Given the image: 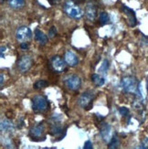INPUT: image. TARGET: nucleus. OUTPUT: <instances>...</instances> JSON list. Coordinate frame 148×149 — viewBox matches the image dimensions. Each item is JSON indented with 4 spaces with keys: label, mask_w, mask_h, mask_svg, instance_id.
<instances>
[{
    "label": "nucleus",
    "mask_w": 148,
    "mask_h": 149,
    "mask_svg": "<svg viewBox=\"0 0 148 149\" xmlns=\"http://www.w3.org/2000/svg\"><path fill=\"white\" fill-rule=\"evenodd\" d=\"M121 83H122V87L124 90V92L141 95L140 90H139L140 84L138 83L136 78H134L133 76H126L123 78Z\"/></svg>",
    "instance_id": "f257e3e1"
},
{
    "label": "nucleus",
    "mask_w": 148,
    "mask_h": 149,
    "mask_svg": "<svg viewBox=\"0 0 148 149\" xmlns=\"http://www.w3.org/2000/svg\"><path fill=\"white\" fill-rule=\"evenodd\" d=\"M63 10L67 14V16H69V17H72V18L78 19L83 16V12L81 9L80 6L75 5L72 1H69V0L65 2V4H64Z\"/></svg>",
    "instance_id": "f03ea898"
},
{
    "label": "nucleus",
    "mask_w": 148,
    "mask_h": 149,
    "mask_svg": "<svg viewBox=\"0 0 148 149\" xmlns=\"http://www.w3.org/2000/svg\"><path fill=\"white\" fill-rule=\"evenodd\" d=\"M49 108V102L43 95H36L32 99V109L35 112L43 113Z\"/></svg>",
    "instance_id": "7ed1b4c3"
},
{
    "label": "nucleus",
    "mask_w": 148,
    "mask_h": 149,
    "mask_svg": "<svg viewBox=\"0 0 148 149\" xmlns=\"http://www.w3.org/2000/svg\"><path fill=\"white\" fill-rule=\"evenodd\" d=\"M16 38L19 42H28L32 38V32L28 27H19L16 31Z\"/></svg>",
    "instance_id": "20e7f679"
},
{
    "label": "nucleus",
    "mask_w": 148,
    "mask_h": 149,
    "mask_svg": "<svg viewBox=\"0 0 148 149\" xmlns=\"http://www.w3.org/2000/svg\"><path fill=\"white\" fill-rule=\"evenodd\" d=\"M64 82H65L66 87H68L72 91L79 90L81 87V84L80 77H78L77 75H74V74L69 75L68 77H66L65 80H64Z\"/></svg>",
    "instance_id": "39448f33"
},
{
    "label": "nucleus",
    "mask_w": 148,
    "mask_h": 149,
    "mask_svg": "<svg viewBox=\"0 0 148 149\" xmlns=\"http://www.w3.org/2000/svg\"><path fill=\"white\" fill-rule=\"evenodd\" d=\"M92 93H82L80 98L78 100V103L79 105L82 108H85L86 110H90L92 106V101L93 99V95H92Z\"/></svg>",
    "instance_id": "423d86ee"
},
{
    "label": "nucleus",
    "mask_w": 148,
    "mask_h": 149,
    "mask_svg": "<svg viewBox=\"0 0 148 149\" xmlns=\"http://www.w3.org/2000/svg\"><path fill=\"white\" fill-rule=\"evenodd\" d=\"M31 66H32V59L28 55L22 56L17 61V68L21 72H28Z\"/></svg>",
    "instance_id": "0eeeda50"
},
{
    "label": "nucleus",
    "mask_w": 148,
    "mask_h": 149,
    "mask_svg": "<svg viewBox=\"0 0 148 149\" xmlns=\"http://www.w3.org/2000/svg\"><path fill=\"white\" fill-rule=\"evenodd\" d=\"M100 134H101V136L102 137V139H104V141H105L106 143H110L113 138L112 127L110 125L106 124V123L101 124V128H100Z\"/></svg>",
    "instance_id": "6e6552de"
},
{
    "label": "nucleus",
    "mask_w": 148,
    "mask_h": 149,
    "mask_svg": "<svg viewBox=\"0 0 148 149\" xmlns=\"http://www.w3.org/2000/svg\"><path fill=\"white\" fill-rule=\"evenodd\" d=\"M65 62L59 56H55L51 59V66L54 69V70H56L57 72H61L65 70Z\"/></svg>",
    "instance_id": "1a4fd4ad"
},
{
    "label": "nucleus",
    "mask_w": 148,
    "mask_h": 149,
    "mask_svg": "<svg viewBox=\"0 0 148 149\" xmlns=\"http://www.w3.org/2000/svg\"><path fill=\"white\" fill-rule=\"evenodd\" d=\"M123 11L124 12V14L127 16L128 17V25L130 26V27H135L136 24H137V19L135 17V14H134V11L129 8H127L126 6H123V8H122Z\"/></svg>",
    "instance_id": "9d476101"
},
{
    "label": "nucleus",
    "mask_w": 148,
    "mask_h": 149,
    "mask_svg": "<svg viewBox=\"0 0 148 149\" xmlns=\"http://www.w3.org/2000/svg\"><path fill=\"white\" fill-rule=\"evenodd\" d=\"M64 61L69 66H76L79 62V60L77 56L70 50H67L65 55H64Z\"/></svg>",
    "instance_id": "9b49d317"
},
{
    "label": "nucleus",
    "mask_w": 148,
    "mask_h": 149,
    "mask_svg": "<svg viewBox=\"0 0 148 149\" xmlns=\"http://www.w3.org/2000/svg\"><path fill=\"white\" fill-rule=\"evenodd\" d=\"M85 15L89 20H94L97 15V9L92 3H88L85 8Z\"/></svg>",
    "instance_id": "f8f14e48"
},
{
    "label": "nucleus",
    "mask_w": 148,
    "mask_h": 149,
    "mask_svg": "<svg viewBox=\"0 0 148 149\" xmlns=\"http://www.w3.org/2000/svg\"><path fill=\"white\" fill-rule=\"evenodd\" d=\"M44 133V126L43 125H38L32 127L29 131V134L32 137H40Z\"/></svg>",
    "instance_id": "ddd939ff"
},
{
    "label": "nucleus",
    "mask_w": 148,
    "mask_h": 149,
    "mask_svg": "<svg viewBox=\"0 0 148 149\" xmlns=\"http://www.w3.org/2000/svg\"><path fill=\"white\" fill-rule=\"evenodd\" d=\"M1 131L4 132H9L12 133L14 131V125H13L12 122L8 119H4L1 122Z\"/></svg>",
    "instance_id": "4468645a"
},
{
    "label": "nucleus",
    "mask_w": 148,
    "mask_h": 149,
    "mask_svg": "<svg viewBox=\"0 0 148 149\" xmlns=\"http://www.w3.org/2000/svg\"><path fill=\"white\" fill-rule=\"evenodd\" d=\"M35 38H36V40L38 42H40V44H46L48 42V37L40 29L35 30Z\"/></svg>",
    "instance_id": "2eb2a0df"
},
{
    "label": "nucleus",
    "mask_w": 148,
    "mask_h": 149,
    "mask_svg": "<svg viewBox=\"0 0 148 149\" xmlns=\"http://www.w3.org/2000/svg\"><path fill=\"white\" fill-rule=\"evenodd\" d=\"M92 81L94 82V84L97 87H100V86H102L104 84L105 82V80H104V78H102L101 77L100 75L98 74H92Z\"/></svg>",
    "instance_id": "dca6fc26"
},
{
    "label": "nucleus",
    "mask_w": 148,
    "mask_h": 149,
    "mask_svg": "<svg viewBox=\"0 0 148 149\" xmlns=\"http://www.w3.org/2000/svg\"><path fill=\"white\" fill-rule=\"evenodd\" d=\"M9 6L12 8H20L24 6V0H8Z\"/></svg>",
    "instance_id": "f3484780"
},
{
    "label": "nucleus",
    "mask_w": 148,
    "mask_h": 149,
    "mask_svg": "<svg viewBox=\"0 0 148 149\" xmlns=\"http://www.w3.org/2000/svg\"><path fill=\"white\" fill-rule=\"evenodd\" d=\"M48 81L45 80H38L34 83V88L36 90H40V89H44L48 86Z\"/></svg>",
    "instance_id": "a211bd4d"
},
{
    "label": "nucleus",
    "mask_w": 148,
    "mask_h": 149,
    "mask_svg": "<svg viewBox=\"0 0 148 149\" xmlns=\"http://www.w3.org/2000/svg\"><path fill=\"white\" fill-rule=\"evenodd\" d=\"M119 145H120L119 139H118V137L116 136V135H114V136H113L111 142L109 143L108 147H109V148H111V149H113V148H117V147L119 146Z\"/></svg>",
    "instance_id": "6ab92c4d"
},
{
    "label": "nucleus",
    "mask_w": 148,
    "mask_h": 149,
    "mask_svg": "<svg viewBox=\"0 0 148 149\" xmlns=\"http://www.w3.org/2000/svg\"><path fill=\"white\" fill-rule=\"evenodd\" d=\"M62 133V128L60 125L55 124L54 125H52L51 127V134L53 135H59Z\"/></svg>",
    "instance_id": "aec40b11"
},
{
    "label": "nucleus",
    "mask_w": 148,
    "mask_h": 149,
    "mask_svg": "<svg viewBox=\"0 0 148 149\" xmlns=\"http://www.w3.org/2000/svg\"><path fill=\"white\" fill-rule=\"evenodd\" d=\"M108 69H109V61L107 60H104V61H102L101 67L99 68V72L105 74L107 72Z\"/></svg>",
    "instance_id": "412c9836"
},
{
    "label": "nucleus",
    "mask_w": 148,
    "mask_h": 149,
    "mask_svg": "<svg viewBox=\"0 0 148 149\" xmlns=\"http://www.w3.org/2000/svg\"><path fill=\"white\" fill-rule=\"evenodd\" d=\"M100 21L102 25L107 24L109 21H110V17H109V15L106 12H101L100 14Z\"/></svg>",
    "instance_id": "4be33fe9"
},
{
    "label": "nucleus",
    "mask_w": 148,
    "mask_h": 149,
    "mask_svg": "<svg viewBox=\"0 0 148 149\" xmlns=\"http://www.w3.org/2000/svg\"><path fill=\"white\" fill-rule=\"evenodd\" d=\"M139 148H144V149H148V137H145L142 140L140 143Z\"/></svg>",
    "instance_id": "5701e85b"
},
{
    "label": "nucleus",
    "mask_w": 148,
    "mask_h": 149,
    "mask_svg": "<svg viewBox=\"0 0 148 149\" xmlns=\"http://www.w3.org/2000/svg\"><path fill=\"white\" fill-rule=\"evenodd\" d=\"M119 113L122 115L126 116V115L129 114V110H128L126 107H121V108H119Z\"/></svg>",
    "instance_id": "b1692460"
},
{
    "label": "nucleus",
    "mask_w": 148,
    "mask_h": 149,
    "mask_svg": "<svg viewBox=\"0 0 148 149\" xmlns=\"http://www.w3.org/2000/svg\"><path fill=\"white\" fill-rule=\"evenodd\" d=\"M56 33H57L56 28L55 27H52V28L49 29V38H53L54 36H56Z\"/></svg>",
    "instance_id": "393cba45"
},
{
    "label": "nucleus",
    "mask_w": 148,
    "mask_h": 149,
    "mask_svg": "<svg viewBox=\"0 0 148 149\" xmlns=\"http://www.w3.org/2000/svg\"><path fill=\"white\" fill-rule=\"evenodd\" d=\"M92 143L91 141H86L85 143H84V146H83V148L84 149H92Z\"/></svg>",
    "instance_id": "a878e982"
},
{
    "label": "nucleus",
    "mask_w": 148,
    "mask_h": 149,
    "mask_svg": "<svg viewBox=\"0 0 148 149\" xmlns=\"http://www.w3.org/2000/svg\"><path fill=\"white\" fill-rule=\"evenodd\" d=\"M20 48L22 49H27L28 48V42H21L20 43Z\"/></svg>",
    "instance_id": "bb28decb"
},
{
    "label": "nucleus",
    "mask_w": 148,
    "mask_h": 149,
    "mask_svg": "<svg viewBox=\"0 0 148 149\" xmlns=\"http://www.w3.org/2000/svg\"><path fill=\"white\" fill-rule=\"evenodd\" d=\"M6 48L5 47V46H2L1 47V50H0V51H1V58H2V59H4V51H6Z\"/></svg>",
    "instance_id": "cd10ccee"
},
{
    "label": "nucleus",
    "mask_w": 148,
    "mask_h": 149,
    "mask_svg": "<svg viewBox=\"0 0 148 149\" xmlns=\"http://www.w3.org/2000/svg\"><path fill=\"white\" fill-rule=\"evenodd\" d=\"M3 82H4V75L1 74V81H0V83H1V85L3 84Z\"/></svg>",
    "instance_id": "c85d7f7f"
},
{
    "label": "nucleus",
    "mask_w": 148,
    "mask_h": 149,
    "mask_svg": "<svg viewBox=\"0 0 148 149\" xmlns=\"http://www.w3.org/2000/svg\"><path fill=\"white\" fill-rule=\"evenodd\" d=\"M147 88H148V77H147Z\"/></svg>",
    "instance_id": "c756f323"
},
{
    "label": "nucleus",
    "mask_w": 148,
    "mask_h": 149,
    "mask_svg": "<svg viewBox=\"0 0 148 149\" xmlns=\"http://www.w3.org/2000/svg\"><path fill=\"white\" fill-rule=\"evenodd\" d=\"M54 1H55V2H56V1H58V0H54Z\"/></svg>",
    "instance_id": "7c9ffc66"
},
{
    "label": "nucleus",
    "mask_w": 148,
    "mask_h": 149,
    "mask_svg": "<svg viewBox=\"0 0 148 149\" xmlns=\"http://www.w3.org/2000/svg\"><path fill=\"white\" fill-rule=\"evenodd\" d=\"M2 1H3V0H1V2H2Z\"/></svg>",
    "instance_id": "2f4dec72"
}]
</instances>
